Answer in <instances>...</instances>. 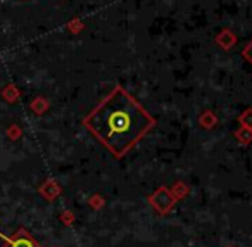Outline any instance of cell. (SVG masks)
<instances>
[{
  "label": "cell",
  "mask_w": 252,
  "mask_h": 247,
  "mask_svg": "<svg viewBox=\"0 0 252 247\" xmlns=\"http://www.w3.org/2000/svg\"><path fill=\"white\" fill-rule=\"evenodd\" d=\"M240 121L244 123L247 128H251L252 126V109H247V111L242 114V118H240Z\"/></svg>",
  "instance_id": "6"
},
{
  "label": "cell",
  "mask_w": 252,
  "mask_h": 247,
  "mask_svg": "<svg viewBox=\"0 0 252 247\" xmlns=\"http://www.w3.org/2000/svg\"><path fill=\"white\" fill-rule=\"evenodd\" d=\"M237 135H238V140H242V142H245V143L252 140V132H251V130H242V132H238Z\"/></svg>",
  "instance_id": "7"
},
{
  "label": "cell",
  "mask_w": 252,
  "mask_h": 247,
  "mask_svg": "<svg viewBox=\"0 0 252 247\" xmlns=\"http://www.w3.org/2000/svg\"><path fill=\"white\" fill-rule=\"evenodd\" d=\"M85 25L81 23V19H73V21L67 23V30H69L71 33H80L83 32Z\"/></svg>",
  "instance_id": "4"
},
{
  "label": "cell",
  "mask_w": 252,
  "mask_h": 247,
  "mask_svg": "<svg viewBox=\"0 0 252 247\" xmlns=\"http://www.w3.org/2000/svg\"><path fill=\"white\" fill-rule=\"evenodd\" d=\"M214 42H216V45L220 47V49H223L228 52V50H231L235 45H237V35H235L230 28H223L216 36H214Z\"/></svg>",
  "instance_id": "3"
},
{
  "label": "cell",
  "mask_w": 252,
  "mask_h": 247,
  "mask_svg": "<svg viewBox=\"0 0 252 247\" xmlns=\"http://www.w3.org/2000/svg\"><path fill=\"white\" fill-rule=\"evenodd\" d=\"M0 239L5 240V246L4 247H38V244L32 239L28 232L25 230H19L18 233H14L12 237H7L4 233L0 232Z\"/></svg>",
  "instance_id": "2"
},
{
  "label": "cell",
  "mask_w": 252,
  "mask_h": 247,
  "mask_svg": "<svg viewBox=\"0 0 252 247\" xmlns=\"http://www.w3.org/2000/svg\"><path fill=\"white\" fill-rule=\"evenodd\" d=\"M242 56H244V59L252 66V40L244 47V50H242Z\"/></svg>",
  "instance_id": "5"
},
{
  "label": "cell",
  "mask_w": 252,
  "mask_h": 247,
  "mask_svg": "<svg viewBox=\"0 0 252 247\" xmlns=\"http://www.w3.org/2000/svg\"><path fill=\"white\" fill-rule=\"evenodd\" d=\"M83 125L116 157L128 154L154 126L147 109L121 85L98 102Z\"/></svg>",
  "instance_id": "1"
}]
</instances>
